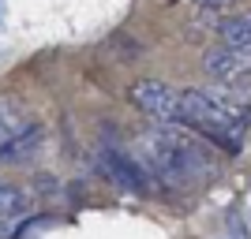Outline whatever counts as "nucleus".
I'll use <instances>...</instances> for the list:
<instances>
[{
	"mask_svg": "<svg viewBox=\"0 0 251 239\" xmlns=\"http://www.w3.org/2000/svg\"><path fill=\"white\" fill-rule=\"evenodd\" d=\"M131 157L150 176L154 191H202L218 176L210 142L180 124H157L154 131H143Z\"/></svg>",
	"mask_w": 251,
	"mask_h": 239,
	"instance_id": "obj_1",
	"label": "nucleus"
},
{
	"mask_svg": "<svg viewBox=\"0 0 251 239\" xmlns=\"http://www.w3.org/2000/svg\"><path fill=\"white\" fill-rule=\"evenodd\" d=\"M176 124L188 127L191 135L206 138L210 146L236 153L248 135V105L232 101L229 94H218V90H184L180 86Z\"/></svg>",
	"mask_w": 251,
	"mask_h": 239,
	"instance_id": "obj_2",
	"label": "nucleus"
},
{
	"mask_svg": "<svg viewBox=\"0 0 251 239\" xmlns=\"http://www.w3.org/2000/svg\"><path fill=\"white\" fill-rule=\"evenodd\" d=\"M34 142H38V124H34L26 101L15 94H0V161L26 157Z\"/></svg>",
	"mask_w": 251,
	"mask_h": 239,
	"instance_id": "obj_3",
	"label": "nucleus"
},
{
	"mask_svg": "<svg viewBox=\"0 0 251 239\" xmlns=\"http://www.w3.org/2000/svg\"><path fill=\"white\" fill-rule=\"evenodd\" d=\"M131 105L143 116H150L154 124H176V109H180V86L161 83V79H143L127 90Z\"/></svg>",
	"mask_w": 251,
	"mask_h": 239,
	"instance_id": "obj_4",
	"label": "nucleus"
},
{
	"mask_svg": "<svg viewBox=\"0 0 251 239\" xmlns=\"http://www.w3.org/2000/svg\"><path fill=\"white\" fill-rule=\"evenodd\" d=\"M202 67L214 83H240L251 75V49L240 45H214L202 56Z\"/></svg>",
	"mask_w": 251,
	"mask_h": 239,
	"instance_id": "obj_5",
	"label": "nucleus"
},
{
	"mask_svg": "<svg viewBox=\"0 0 251 239\" xmlns=\"http://www.w3.org/2000/svg\"><path fill=\"white\" fill-rule=\"evenodd\" d=\"M30 213V198L23 195L19 187H8L0 183V232H8L15 220H23Z\"/></svg>",
	"mask_w": 251,
	"mask_h": 239,
	"instance_id": "obj_6",
	"label": "nucleus"
},
{
	"mask_svg": "<svg viewBox=\"0 0 251 239\" xmlns=\"http://www.w3.org/2000/svg\"><path fill=\"white\" fill-rule=\"evenodd\" d=\"M221 45H240V49H251V11L229 15V19L221 22Z\"/></svg>",
	"mask_w": 251,
	"mask_h": 239,
	"instance_id": "obj_7",
	"label": "nucleus"
},
{
	"mask_svg": "<svg viewBox=\"0 0 251 239\" xmlns=\"http://www.w3.org/2000/svg\"><path fill=\"white\" fill-rule=\"evenodd\" d=\"M229 239H251V236H248V224H244L240 217L229 220Z\"/></svg>",
	"mask_w": 251,
	"mask_h": 239,
	"instance_id": "obj_8",
	"label": "nucleus"
},
{
	"mask_svg": "<svg viewBox=\"0 0 251 239\" xmlns=\"http://www.w3.org/2000/svg\"><path fill=\"white\" fill-rule=\"evenodd\" d=\"M214 4H232V0H214Z\"/></svg>",
	"mask_w": 251,
	"mask_h": 239,
	"instance_id": "obj_9",
	"label": "nucleus"
}]
</instances>
